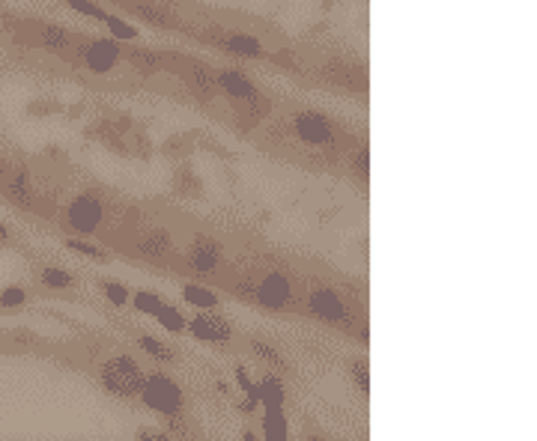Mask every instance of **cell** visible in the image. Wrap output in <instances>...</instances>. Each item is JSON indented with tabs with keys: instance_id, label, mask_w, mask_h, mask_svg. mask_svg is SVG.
<instances>
[{
	"instance_id": "6da1fadb",
	"label": "cell",
	"mask_w": 537,
	"mask_h": 441,
	"mask_svg": "<svg viewBox=\"0 0 537 441\" xmlns=\"http://www.w3.org/2000/svg\"><path fill=\"white\" fill-rule=\"evenodd\" d=\"M99 379L105 385V391L117 396V400H135L144 385V367L135 355H114V358H107L102 364Z\"/></svg>"
},
{
	"instance_id": "7a4b0ae2",
	"label": "cell",
	"mask_w": 537,
	"mask_h": 441,
	"mask_svg": "<svg viewBox=\"0 0 537 441\" xmlns=\"http://www.w3.org/2000/svg\"><path fill=\"white\" fill-rule=\"evenodd\" d=\"M137 400H141L147 408H153V412H158L161 417L182 415V408H186V394H182L179 382H174L165 373L144 376V385H141Z\"/></svg>"
},
{
	"instance_id": "3957f363",
	"label": "cell",
	"mask_w": 537,
	"mask_h": 441,
	"mask_svg": "<svg viewBox=\"0 0 537 441\" xmlns=\"http://www.w3.org/2000/svg\"><path fill=\"white\" fill-rule=\"evenodd\" d=\"M105 221V206L93 195H78L66 209V224L78 236H93L102 230Z\"/></svg>"
},
{
	"instance_id": "277c9868",
	"label": "cell",
	"mask_w": 537,
	"mask_h": 441,
	"mask_svg": "<svg viewBox=\"0 0 537 441\" xmlns=\"http://www.w3.org/2000/svg\"><path fill=\"white\" fill-rule=\"evenodd\" d=\"M293 298H296L293 284H289V277L281 275V272L263 275L254 286V301L260 307H268V310H287L289 305H293Z\"/></svg>"
},
{
	"instance_id": "5b68a950",
	"label": "cell",
	"mask_w": 537,
	"mask_h": 441,
	"mask_svg": "<svg viewBox=\"0 0 537 441\" xmlns=\"http://www.w3.org/2000/svg\"><path fill=\"white\" fill-rule=\"evenodd\" d=\"M186 263L191 272H198V275H215L224 263V247L221 242L209 239V236H198V239H191V245L186 247Z\"/></svg>"
},
{
	"instance_id": "8992f818",
	"label": "cell",
	"mask_w": 537,
	"mask_h": 441,
	"mask_svg": "<svg viewBox=\"0 0 537 441\" xmlns=\"http://www.w3.org/2000/svg\"><path fill=\"white\" fill-rule=\"evenodd\" d=\"M186 328L203 343H212V346H228L233 340V328L230 322L221 314H209V310H198L195 319H186Z\"/></svg>"
},
{
	"instance_id": "52a82bcc",
	"label": "cell",
	"mask_w": 537,
	"mask_h": 441,
	"mask_svg": "<svg viewBox=\"0 0 537 441\" xmlns=\"http://www.w3.org/2000/svg\"><path fill=\"white\" fill-rule=\"evenodd\" d=\"M308 307L314 310L317 319L329 322V326H343V328L350 326V307L335 289H329V286L314 289V293L308 296Z\"/></svg>"
},
{
	"instance_id": "ba28073f",
	"label": "cell",
	"mask_w": 537,
	"mask_h": 441,
	"mask_svg": "<svg viewBox=\"0 0 537 441\" xmlns=\"http://www.w3.org/2000/svg\"><path fill=\"white\" fill-rule=\"evenodd\" d=\"M293 128H296V137L308 146H326L331 144V137H335V128H331L329 116H322L317 111H302L293 116Z\"/></svg>"
},
{
	"instance_id": "9c48e42d",
	"label": "cell",
	"mask_w": 537,
	"mask_h": 441,
	"mask_svg": "<svg viewBox=\"0 0 537 441\" xmlns=\"http://www.w3.org/2000/svg\"><path fill=\"white\" fill-rule=\"evenodd\" d=\"M81 57H84V66H87L90 72H96V75H107V72L117 69V63H120L123 51L117 48V42L96 39V42H90V45H84Z\"/></svg>"
},
{
	"instance_id": "30bf717a",
	"label": "cell",
	"mask_w": 537,
	"mask_h": 441,
	"mask_svg": "<svg viewBox=\"0 0 537 441\" xmlns=\"http://www.w3.org/2000/svg\"><path fill=\"white\" fill-rule=\"evenodd\" d=\"M215 84H218V87L236 102H245V105L260 102V93H257L254 81L248 78V75H242L236 69H221L218 75H215Z\"/></svg>"
},
{
	"instance_id": "8fae6325",
	"label": "cell",
	"mask_w": 537,
	"mask_h": 441,
	"mask_svg": "<svg viewBox=\"0 0 537 441\" xmlns=\"http://www.w3.org/2000/svg\"><path fill=\"white\" fill-rule=\"evenodd\" d=\"M135 251L141 260H149V263H156V260H165V256L174 251V236H170L167 230H161V227H149L141 233V239L135 242Z\"/></svg>"
},
{
	"instance_id": "7c38bea8",
	"label": "cell",
	"mask_w": 537,
	"mask_h": 441,
	"mask_svg": "<svg viewBox=\"0 0 537 441\" xmlns=\"http://www.w3.org/2000/svg\"><path fill=\"white\" fill-rule=\"evenodd\" d=\"M221 45L228 51H233V54H239V57H248V60H263L266 57L263 42L257 39L254 34H242V30H233V34H228L221 39Z\"/></svg>"
},
{
	"instance_id": "4fadbf2b",
	"label": "cell",
	"mask_w": 537,
	"mask_h": 441,
	"mask_svg": "<svg viewBox=\"0 0 537 441\" xmlns=\"http://www.w3.org/2000/svg\"><path fill=\"white\" fill-rule=\"evenodd\" d=\"M257 400H260L263 408H284L287 400L284 382L278 376H266L263 382H257Z\"/></svg>"
},
{
	"instance_id": "5bb4252c",
	"label": "cell",
	"mask_w": 537,
	"mask_h": 441,
	"mask_svg": "<svg viewBox=\"0 0 537 441\" xmlns=\"http://www.w3.org/2000/svg\"><path fill=\"white\" fill-rule=\"evenodd\" d=\"M260 429H263V436L268 441H287L289 424H287L284 408H266V415H263V421H260Z\"/></svg>"
},
{
	"instance_id": "9a60e30c",
	"label": "cell",
	"mask_w": 537,
	"mask_h": 441,
	"mask_svg": "<svg viewBox=\"0 0 537 441\" xmlns=\"http://www.w3.org/2000/svg\"><path fill=\"white\" fill-rule=\"evenodd\" d=\"M6 195L15 203H30V197H34V182H30L27 170H15L13 176H6Z\"/></svg>"
},
{
	"instance_id": "2e32d148",
	"label": "cell",
	"mask_w": 537,
	"mask_h": 441,
	"mask_svg": "<svg viewBox=\"0 0 537 441\" xmlns=\"http://www.w3.org/2000/svg\"><path fill=\"white\" fill-rule=\"evenodd\" d=\"M182 298H186L188 305L198 307V310H215V307H218V296H215L212 289L198 286V284H188L186 289H182Z\"/></svg>"
},
{
	"instance_id": "e0dca14e",
	"label": "cell",
	"mask_w": 537,
	"mask_h": 441,
	"mask_svg": "<svg viewBox=\"0 0 537 441\" xmlns=\"http://www.w3.org/2000/svg\"><path fill=\"white\" fill-rule=\"evenodd\" d=\"M137 346H141L149 355V358H156L161 364L174 361V349H170L167 343H161L158 337H153V335H141V337H137Z\"/></svg>"
},
{
	"instance_id": "ac0fdd59",
	"label": "cell",
	"mask_w": 537,
	"mask_h": 441,
	"mask_svg": "<svg viewBox=\"0 0 537 441\" xmlns=\"http://www.w3.org/2000/svg\"><path fill=\"white\" fill-rule=\"evenodd\" d=\"M156 319H158L161 328L174 331V335H179V331H186V316H182V310L165 305V301H161V307L156 310Z\"/></svg>"
},
{
	"instance_id": "d6986e66",
	"label": "cell",
	"mask_w": 537,
	"mask_h": 441,
	"mask_svg": "<svg viewBox=\"0 0 537 441\" xmlns=\"http://www.w3.org/2000/svg\"><path fill=\"white\" fill-rule=\"evenodd\" d=\"M42 45L48 51H66L72 45V36L66 34V27H46L42 30Z\"/></svg>"
},
{
	"instance_id": "ffe728a7",
	"label": "cell",
	"mask_w": 537,
	"mask_h": 441,
	"mask_svg": "<svg viewBox=\"0 0 537 441\" xmlns=\"http://www.w3.org/2000/svg\"><path fill=\"white\" fill-rule=\"evenodd\" d=\"M132 305L135 310H141V314L156 316V310L161 307V296L156 289H141V293H132Z\"/></svg>"
},
{
	"instance_id": "44dd1931",
	"label": "cell",
	"mask_w": 537,
	"mask_h": 441,
	"mask_svg": "<svg viewBox=\"0 0 537 441\" xmlns=\"http://www.w3.org/2000/svg\"><path fill=\"white\" fill-rule=\"evenodd\" d=\"M105 27L111 30L114 39H123V42H135L137 36H141L135 25H128V21L117 18V15H105Z\"/></svg>"
},
{
	"instance_id": "7402d4cb",
	"label": "cell",
	"mask_w": 537,
	"mask_h": 441,
	"mask_svg": "<svg viewBox=\"0 0 537 441\" xmlns=\"http://www.w3.org/2000/svg\"><path fill=\"white\" fill-rule=\"evenodd\" d=\"M191 87H195L200 95H207V99H209L218 84H215V75L207 66H195V69H191Z\"/></svg>"
},
{
	"instance_id": "603a6c76",
	"label": "cell",
	"mask_w": 537,
	"mask_h": 441,
	"mask_svg": "<svg viewBox=\"0 0 537 441\" xmlns=\"http://www.w3.org/2000/svg\"><path fill=\"white\" fill-rule=\"evenodd\" d=\"M39 277H42V284L51 286V289H69V286H72V275L63 272V268H57V266L42 268Z\"/></svg>"
},
{
	"instance_id": "cb8c5ba5",
	"label": "cell",
	"mask_w": 537,
	"mask_h": 441,
	"mask_svg": "<svg viewBox=\"0 0 537 441\" xmlns=\"http://www.w3.org/2000/svg\"><path fill=\"white\" fill-rule=\"evenodd\" d=\"M102 293L107 296V301L117 307H126L128 301H132V293L123 286V284H117V281H102Z\"/></svg>"
},
{
	"instance_id": "d4e9b609",
	"label": "cell",
	"mask_w": 537,
	"mask_h": 441,
	"mask_svg": "<svg viewBox=\"0 0 537 441\" xmlns=\"http://www.w3.org/2000/svg\"><path fill=\"white\" fill-rule=\"evenodd\" d=\"M66 247H72L75 254H84V256H93V260H107V251L102 245H93V242H87V239H69L66 242Z\"/></svg>"
},
{
	"instance_id": "484cf974",
	"label": "cell",
	"mask_w": 537,
	"mask_h": 441,
	"mask_svg": "<svg viewBox=\"0 0 537 441\" xmlns=\"http://www.w3.org/2000/svg\"><path fill=\"white\" fill-rule=\"evenodd\" d=\"M251 349L260 355L263 361H268V364H275V367H284V358L278 355V349L272 346V343H266V340H251Z\"/></svg>"
},
{
	"instance_id": "4316f807",
	"label": "cell",
	"mask_w": 537,
	"mask_h": 441,
	"mask_svg": "<svg viewBox=\"0 0 537 441\" xmlns=\"http://www.w3.org/2000/svg\"><path fill=\"white\" fill-rule=\"evenodd\" d=\"M27 301V289L25 286H6L0 293V307H21Z\"/></svg>"
},
{
	"instance_id": "83f0119b",
	"label": "cell",
	"mask_w": 537,
	"mask_h": 441,
	"mask_svg": "<svg viewBox=\"0 0 537 441\" xmlns=\"http://www.w3.org/2000/svg\"><path fill=\"white\" fill-rule=\"evenodd\" d=\"M69 6H72L78 15H87V18H96V21H105V15H107L102 6L93 4V0H69Z\"/></svg>"
},
{
	"instance_id": "f1b7e54d",
	"label": "cell",
	"mask_w": 537,
	"mask_h": 441,
	"mask_svg": "<svg viewBox=\"0 0 537 441\" xmlns=\"http://www.w3.org/2000/svg\"><path fill=\"white\" fill-rule=\"evenodd\" d=\"M352 379H356V385H359V391H361V394H368V391H370V373H368V364H364V361H356V364H352Z\"/></svg>"
},
{
	"instance_id": "f546056e",
	"label": "cell",
	"mask_w": 537,
	"mask_h": 441,
	"mask_svg": "<svg viewBox=\"0 0 537 441\" xmlns=\"http://www.w3.org/2000/svg\"><path fill=\"white\" fill-rule=\"evenodd\" d=\"M137 13H141L147 21H153V25H170V18L165 13H158L156 6H137Z\"/></svg>"
},
{
	"instance_id": "4dcf8cb0",
	"label": "cell",
	"mask_w": 537,
	"mask_h": 441,
	"mask_svg": "<svg viewBox=\"0 0 537 441\" xmlns=\"http://www.w3.org/2000/svg\"><path fill=\"white\" fill-rule=\"evenodd\" d=\"M137 438L144 441H170V433H161V429H137Z\"/></svg>"
},
{
	"instance_id": "1f68e13d",
	"label": "cell",
	"mask_w": 537,
	"mask_h": 441,
	"mask_svg": "<svg viewBox=\"0 0 537 441\" xmlns=\"http://www.w3.org/2000/svg\"><path fill=\"white\" fill-rule=\"evenodd\" d=\"M356 170L361 176H368V170H370V155H368V149H359L356 153Z\"/></svg>"
},
{
	"instance_id": "d6a6232c",
	"label": "cell",
	"mask_w": 537,
	"mask_h": 441,
	"mask_svg": "<svg viewBox=\"0 0 537 441\" xmlns=\"http://www.w3.org/2000/svg\"><path fill=\"white\" fill-rule=\"evenodd\" d=\"M9 239H13V233H9V230L4 227V224H0V245H4V242H9Z\"/></svg>"
},
{
	"instance_id": "836d02e7",
	"label": "cell",
	"mask_w": 537,
	"mask_h": 441,
	"mask_svg": "<svg viewBox=\"0 0 537 441\" xmlns=\"http://www.w3.org/2000/svg\"><path fill=\"white\" fill-rule=\"evenodd\" d=\"M6 176H9V165L6 161H0V182H6Z\"/></svg>"
},
{
	"instance_id": "e575fe53",
	"label": "cell",
	"mask_w": 537,
	"mask_h": 441,
	"mask_svg": "<svg viewBox=\"0 0 537 441\" xmlns=\"http://www.w3.org/2000/svg\"><path fill=\"white\" fill-rule=\"evenodd\" d=\"M245 438H248V441H257V433H254V429H245V433H242Z\"/></svg>"
}]
</instances>
